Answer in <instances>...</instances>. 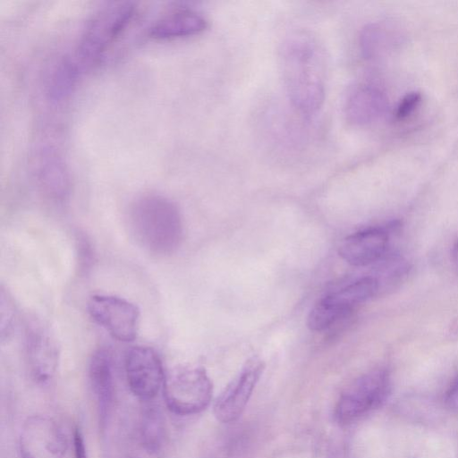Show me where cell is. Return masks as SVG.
<instances>
[{
	"instance_id": "1",
	"label": "cell",
	"mask_w": 458,
	"mask_h": 458,
	"mask_svg": "<svg viewBox=\"0 0 458 458\" xmlns=\"http://www.w3.org/2000/svg\"><path fill=\"white\" fill-rule=\"evenodd\" d=\"M279 67L293 106L308 115L317 113L327 86V57L318 37L303 30L287 35L279 49Z\"/></svg>"
},
{
	"instance_id": "2",
	"label": "cell",
	"mask_w": 458,
	"mask_h": 458,
	"mask_svg": "<svg viewBox=\"0 0 458 458\" xmlns=\"http://www.w3.org/2000/svg\"><path fill=\"white\" fill-rule=\"evenodd\" d=\"M127 220L133 239L152 255H171L181 245V212L175 203L163 195L146 193L137 198L130 206Z\"/></svg>"
},
{
	"instance_id": "3",
	"label": "cell",
	"mask_w": 458,
	"mask_h": 458,
	"mask_svg": "<svg viewBox=\"0 0 458 458\" xmlns=\"http://www.w3.org/2000/svg\"><path fill=\"white\" fill-rule=\"evenodd\" d=\"M135 11L131 2H113L98 10L79 40L77 56L81 63L87 66L99 64L130 25Z\"/></svg>"
},
{
	"instance_id": "4",
	"label": "cell",
	"mask_w": 458,
	"mask_h": 458,
	"mask_svg": "<svg viewBox=\"0 0 458 458\" xmlns=\"http://www.w3.org/2000/svg\"><path fill=\"white\" fill-rule=\"evenodd\" d=\"M212 394V383L202 368L178 367L165 375L164 399L168 409L177 415L201 412L209 405Z\"/></svg>"
},
{
	"instance_id": "5",
	"label": "cell",
	"mask_w": 458,
	"mask_h": 458,
	"mask_svg": "<svg viewBox=\"0 0 458 458\" xmlns=\"http://www.w3.org/2000/svg\"><path fill=\"white\" fill-rule=\"evenodd\" d=\"M378 293L377 278L373 275L362 276L320 299L310 310L307 326L311 331H324Z\"/></svg>"
},
{
	"instance_id": "6",
	"label": "cell",
	"mask_w": 458,
	"mask_h": 458,
	"mask_svg": "<svg viewBox=\"0 0 458 458\" xmlns=\"http://www.w3.org/2000/svg\"><path fill=\"white\" fill-rule=\"evenodd\" d=\"M390 388L386 370L368 372L352 382L340 394L335 406L334 417L340 425H348L378 407Z\"/></svg>"
},
{
	"instance_id": "7",
	"label": "cell",
	"mask_w": 458,
	"mask_h": 458,
	"mask_svg": "<svg viewBox=\"0 0 458 458\" xmlns=\"http://www.w3.org/2000/svg\"><path fill=\"white\" fill-rule=\"evenodd\" d=\"M87 309L91 318L121 342H131L138 334L140 310L132 302L114 295L94 294Z\"/></svg>"
},
{
	"instance_id": "8",
	"label": "cell",
	"mask_w": 458,
	"mask_h": 458,
	"mask_svg": "<svg viewBox=\"0 0 458 458\" xmlns=\"http://www.w3.org/2000/svg\"><path fill=\"white\" fill-rule=\"evenodd\" d=\"M25 356L29 373L38 384L48 383L59 363V347L48 327L33 318L25 327Z\"/></svg>"
},
{
	"instance_id": "9",
	"label": "cell",
	"mask_w": 458,
	"mask_h": 458,
	"mask_svg": "<svg viewBox=\"0 0 458 458\" xmlns=\"http://www.w3.org/2000/svg\"><path fill=\"white\" fill-rule=\"evenodd\" d=\"M19 446L21 458H64L67 439L55 420L33 415L21 428Z\"/></svg>"
},
{
	"instance_id": "10",
	"label": "cell",
	"mask_w": 458,
	"mask_h": 458,
	"mask_svg": "<svg viewBox=\"0 0 458 458\" xmlns=\"http://www.w3.org/2000/svg\"><path fill=\"white\" fill-rule=\"evenodd\" d=\"M124 368L128 386L137 397L151 400L163 387L165 375L154 349L143 345L131 347L125 355Z\"/></svg>"
},
{
	"instance_id": "11",
	"label": "cell",
	"mask_w": 458,
	"mask_h": 458,
	"mask_svg": "<svg viewBox=\"0 0 458 458\" xmlns=\"http://www.w3.org/2000/svg\"><path fill=\"white\" fill-rule=\"evenodd\" d=\"M34 179L41 193L55 203L64 202L70 195L71 177L62 155L53 147L38 148L31 160Z\"/></svg>"
},
{
	"instance_id": "12",
	"label": "cell",
	"mask_w": 458,
	"mask_h": 458,
	"mask_svg": "<svg viewBox=\"0 0 458 458\" xmlns=\"http://www.w3.org/2000/svg\"><path fill=\"white\" fill-rule=\"evenodd\" d=\"M395 227L394 224L356 232L341 242L338 253L354 267L375 264L390 252L391 233Z\"/></svg>"
},
{
	"instance_id": "13",
	"label": "cell",
	"mask_w": 458,
	"mask_h": 458,
	"mask_svg": "<svg viewBox=\"0 0 458 458\" xmlns=\"http://www.w3.org/2000/svg\"><path fill=\"white\" fill-rule=\"evenodd\" d=\"M264 370V363L249 361L240 374L224 389L214 404L216 418L224 423L236 420L243 412Z\"/></svg>"
},
{
	"instance_id": "14",
	"label": "cell",
	"mask_w": 458,
	"mask_h": 458,
	"mask_svg": "<svg viewBox=\"0 0 458 458\" xmlns=\"http://www.w3.org/2000/svg\"><path fill=\"white\" fill-rule=\"evenodd\" d=\"M89 379L103 428L111 415L114 400L113 358L106 348L100 347L93 352L89 364Z\"/></svg>"
},
{
	"instance_id": "15",
	"label": "cell",
	"mask_w": 458,
	"mask_h": 458,
	"mask_svg": "<svg viewBox=\"0 0 458 458\" xmlns=\"http://www.w3.org/2000/svg\"><path fill=\"white\" fill-rule=\"evenodd\" d=\"M207 20L198 11L178 7L160 16L150 27L149 34L157 39H171L197 35L206 30Z\"/></svg>"
},
{
	"instance_id": "16",
	"label": "cell",
	"mask_w": 458,
	"mask_h": 458,
	"mask_svg": "<svg viewBox=\"0 0 458 458\" xmlns=\"http://www.w3.org/2000/svg\"><path fill=\"white\" fill-rule=\"evenodd\" d=\"M78 67L69 57H62L51 66L46 81V95L53 105L64 104L73 92Z\"/></svg>"
},
{
	"instance_id": "17",
	"label": "cell",
	"mask_w": 458,
	"mask_h": 458,
	"mask_svg": "<svg viewBox=\"0 0 458 458\" xmlns=\"http://www.w3.org/2000/svg\"><path fill=\"white\" fill-rule=\"evenodd\" d=\"M381 108L380 93L370 86L362 85L349 95L345 104V114L351 123L365 124L373 121Z\"/></svg>"
},
{
	"instance_id": "18",
	"label": "cell",
	"mask_w": 458,
	"mask_h": 458,
	"mask_svg": "<svg viewBox=\"0 0 458 458\" xmlns=\"http://www.w3.org/2000/svg\"><path fill=\"white\" fill-rule=\"evenodd\" d=\"M140 436L144 448L151 454L160 452L167 440L165 418L159 407L149 405L143 409L140 420Z\"/></svg>"
},
{
	"instance_id": "19",
	"label": "cell",
	"mask_w": 458,
	"mask_h": 458,
	"mask_svg": "<svg viewBox=\"0 0 458 458\" xmlns=\"http://www.w3.org/2000/svg\"><path fill=\"white\" fill-rule=\"evenodd\" d=\"M0 311H1V338L4 341L8 338L14 323L15 318V307L12 297L5 292L2 287L1 289V301H0Z\"/></svg>"
},
{
	"instance_id": "20",
	"label": "cell",
	"mask_w": 458,
	"mask_h": 458,
	"mask_svg": "<svg viewBox=\"0 0 458 458\" xmlns=\"http://www.w3.org/2000/svg\"><path fill=\"white\" fill-rule=\"evenodd\" d=\"M421 96L419 92H411L407 94L399 103L395 110V117L403 120L408 117L418 106Z\"/></svg>"
},
{
	"instance_id": "21",
	"label": "cell",
	"mask_w": 458,
	"mask_h": 458,
	"mask_svg": "<svg viewBox=\"0 0 458 458\" xmlns=\"http://www.w3.org/2000/svg\"><path fill=\"white\" fill-rule=\"evenodd\" d=\"M77 250L79 267L81 271H86L92 263L93 252L90 242L84 235L77 239Z\"/></svg>"
},
{
	"instance_id": "22",
	"label": "cell",
	"mask_w": 458,
	"mask_h": 458,
	"mask_svg": "<svg viewBox=\"0 0 458 458\" xmlns=\"http://www.w3.org/2000/svg\"><path fill=\"white\" fill-rule=\"evenodd\" d=\"M445 404L449 410L458 411V375L446 391Z\"/></svg>"
},
{
	"instance_id": "23",
	"label": "cell",
	"mask_w": 458,
	"mask_h": 458,
	"mask_svg": "<svg viewBox=\"0 0 458 458\" xmlns=\"http://www.w3.org/2000/svg\"><path fill=\"white\" fill-rule=\"evenodd\" d=\"M73 449L75 458H88L83 435L78 428L73 432Z\"/></svg>"
},
{
	"instance_id": "24",
	"label": "cell",
	"mask_w": 458,
	"mask_h": 458,
	"mask_svg": "<svg viewBox=\"0 0 458 458\" xmlns=\"http://www.w3.org/2000/svg\"><path fill=\"white\" fill-rule=\"evenodd\" d=\"M451 257L453 264L455 269L458 271V240L456 241L453 247Z\"/></svg>"
},
{
	"instance_id": "25",
	"label": "cell",
	"mask_w": 458,
	"mask_h": 458,
	"mask_svg": "<svg viewBox=\"0 0 458 458\" xmlns=\"http://www.w3.org/2000/svg\"><path fill=\"white\" fill-rule=\"evenodd\" d=\"M453 331H454V334L458 335V321L455 323V325H454Z\"/></svg>"
}]
</instances>
